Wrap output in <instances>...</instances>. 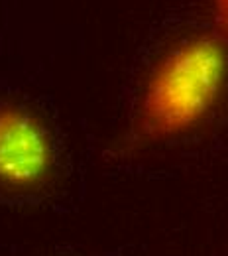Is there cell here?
<instances>
[{"label": "cell", "instance_id": "1", "mask_svg": "<svg viewBox=\"0 0 228 256\" xmlns=\"http://www.w3.org/2000/svg\"><path fill=\"white\" fill-rule=\"evenodd\" d=\"M227 79V40L219 34L177 44L154 67L146 83L134 140L162 142L199 126L221 100Z\"/></svg>", "mask_w": 228, "mask_h": 256}, {"label": "cell", "instance_id": "2", "mask_svg": "<svg viewBox=\"0 0 228 256\" xmlns=\"http://www.w3.org/2000/svg\"><path fill=\"white\" fill-rule=\"evenodd\" d=\"M53 166L49 136L32 112L0 106V184L28 190L41 184Z\"/></svg>", "mask_w": 228, "mask_h": 256}, {"label": "cell", "instance_id": "3", "mask_svg": "<svg viewBox=\"0 0 228 256\" xmlns=\"http://www.w3.org/2000/svg\"><path fill=\"white\" fill-rule=\"evenodd\" d=\"M217 34L228 42V0H213Z\"/></svg>", "mask_w": 228, "mask_h": 256}]
</instances>
